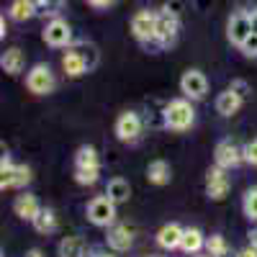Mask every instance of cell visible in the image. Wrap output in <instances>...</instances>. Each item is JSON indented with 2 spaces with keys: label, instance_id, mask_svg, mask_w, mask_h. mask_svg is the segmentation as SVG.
<instances>
[{
  "label": "cell",
  "instance_id": "obj_42",
  "mask_svg": "<svg viewBox=\"0 0 257 257\" xmlns=\"http://www.w3.org/2000/svg\"><path fill=\"white\" fill-rule=\"evenodd\" d=\"M252 29H254V34H257V11H252Z\"/></svg>",
  "mask_w": 257,
  "mask_h": 257
},
{
  "label": "cell",
  "instance_id": "obj_6",
  "mask_svg": "<svg viewBox=\"0 0 257 257\" xmlns=\"http://www.w3.org/2000/svg\"><path fill=\"white\" fill-rule=\"evenodd\" d=\"M113 132H116L118 142L134 144L142 137V132H144V121H142V116L137 111H123V113H118V118L113 123Z\"/></svg>",
  "mask_w": 257,
  "mask_h": 257
},
{
  "label": "cell",
  "instance_id": "obj_43",
  "mask_svg": "<svg viewBox=\"0 0 257 257\" xmlns=\"http://www.w3.org/2000/svg\"><path fill=\"white\" fill-rule=\"evenodd\" d=\"M193 257H211L208 252H201V254H193Z\"/></svg>",
  "mask_w": 257,
  "mask_h": 257
},
{
  "label": "cell",
  "instance_id": "obj_7",
  "mask_svg": "<svg viewBox=\"0 0 257 257\" xmlns=\"http://www.w3.org/2000/svg\"><path fill=\"white\" fill-rule=\"evenodd\" d=\"M178 34H180V16L173 13L170 8H162L157 13V41H160V47L162 49L173 47L178 41Z\"/></svg>",
  "mask_w": 257,
  "mask_h": 257
},
{
  "label": "cell",
  "instance_id": "obj_15",
  "mask_svg": "<svg viewBox=\"0 0 257 257\" xmlns=\"http://www.w3.org/2000/svg\"><path fill=\"white\" fill-rule=\"evenodd\" d=\"M183 234H185V229L180 226V224H165L160 231H157V244L162 247V249H167V252H173V249H180V242H183Z\"/></svg>",
  "mask_w": 257,
  "mask_h": 257
},
{
  "label": "cell",
  "instance_id": "obj_13",
  "mask_svg": "<svg viewBox=\"0 0 257 257\" xmlns=\"http://www.w3.org/2000/svg\"><path fill=\"white\" fill-rule=\"evenodd\" d=\"M105 244L113 252H126L134 244V234L126 224H113V226H108V234H105Z\"/></svg>",
  "mask_w": 257,
  "mask_h": 257
},
{
  "label": "cell",
  "instance_id": "obj_20",
  "mask_svg": "<svg viewBox=\"0 0 257 257\" xmlns=\"http://www.w3.org/2000/svg\"><path fill=\"white\" fill-rule=\"evenodd\" d=\"M57 252H59V257H88L90 254V249H88L82 237H64L59 242Z\"/></svg>",
  "mask_w": 257,
  "mask_h": 257
},
{
  "label": "cell",
  "instance_id": "obj_28",
  "mask_svg": "<svg viewBox=\"0 0 257 257\" xmlns=\"http://www.w3.org/2000/svg\"><path fill=\"white\" fill-rule=\"evenodd\" d=\"M229 247V242L221 237V234H211V237H206V252L211 254V257H216L219 252H224Z\"/></svg>",
  "mask_w": 257,
  "mask_h": 257
},
{
  "label": "cell",
  "instance_id": "obj_24",
  "mask_svg": "<svg viewBox=\"0 0 257 257\" xmlns=\"http://www.w3.org/2000/svg\"><path fill=\"white\" fill-rule=\"evenodd\" d=\"M31 224H34V229H36L39 234H52V231L57 229V213H54L52 208H41L39 216H36Z\"/></svg>",
  "mask_w": 257,
  "mask_h": 257
},
{
  "label": "cell",
  "instance_id": "obj_23",
  "mask_svg": "<svg viewBox=\"0 0 257 257\" xmlns=\"http://www.w3.org/2000/svg\"><path fill=\"white\" fill-rule=\"evenodd\" d=\"M206 247V237H203V231L196 229V226H190L185 229L183 234V242H180V249L185 254H201V249Z\"/></svg>",
  "mask_w": 257,
  "mask_h": 257
},
{
  "label": "cell",
  "instance_id": "obj_38",
  "mask_svg": "<svg viewBox=\"0 0 257 257\" xmlns=\"http://www.w3.org/2000/svg\"><path fill=\"white\" fill-rule=\"evenodd\" d=\"M249 244L257 249V229H252V231H249Z\"/></svg>",
  "mask_w": 257,
  "mask_h": 257
},
{
  "label": "cell",
  "instance_id": "obj_41",
  "mask_svg": "<svg viewBox=\"0 0 257 257\" xmlns=\"http://www.w3.org/2000/svg\"><path fill=\"white\" fill-rule=\"evenodd\" d=\"M8 34V26H6V18H0V36Z\"/></svg>",
  "mask_w": 257,
  "mask_h": 257
},
{
  "label": "cell",
  "instance_id": "obj_26",
  "mask_svg": "<svg viewBox=\"0 0 257 257\" xmlns=\"http://www.w3.org/2000/svg\"><path fill=\"white\" fill-rule=\"evenodd\" d=\"M75 47H77V52L82 54L85 64H88V70H95V67H98V62H100L98 47H95V44H90V41H77Z\"/></svg>",
  "mask_w": 257,
  "mask_h": 257
},
{
  "label": "cell",
  "instance_id": "obj_34",
  "mask_svg": "<svg viewBox=\"0 0 257 257\" xmlns=\"http://www.w3.org/2000/svg\"><path fill=\"white\" fill-rule=\"evenodd\" d=\"M237 257H257V249H254L252 244H247V247L237 249Z\"/></svg>",
  "mask_w": 257,
  "mask_h": 257
},
{
  "label": "cell",
  "instance_id": "obj_27",
  "mask_svg": "<svg viewBox=\"0 0 257 257\" xmlns=\"http://www.w3.org/2000/svg\"><path fill=\"white\" fill-rule=\"evenodd\" d=\"M242 211L249 221H257V185L249 188L244 196H242Z\"/></svg>",
  "mask_w": 257,
  "mask_h": 257
},
{
  "label": "cell",
  "instance_id": "obj_16",
  "mask_svg": "<svg viewBox=\"0 0 257 257\" xmlns=\"http://www.w3.org/2000/svg\"><path fill=\"white\" fill-rule=\"evenodd\" d=\"M62 70H64V75H67V77H80V75H85V72H90L75 44L64 52V57H62Z\"/></svg>",
  "mask_w": 257,
  "mask_h": 257
},
{
  "label": "cell",
  "instance_id": "obj_31",
  "mask_svg": "<svg viewBox=\"0 0 257 257\" xmlns=\"http://www.w3.org/2000/svg\"><path fill=\"white\" fill-rule=\"evenodd\" d=\"M242 152H244V162L252 165V167H257V139L247 142V144L242 147Z\"/></svg>",
  "mask_w": 257,
  "mask_h": 257
},
{
  "label": "cell",
  "instance_id": "obj_4",
  "mask_svg": "<svg viewBox=\"0 0 257 257\" xmlns=\"http://www.w3.org/2000/svg\"><path fill=\"white\" fill-rule=\"evenodd\" d=\"M85 213H88V221H90L93 226L108 229V226L116 224V203L105 196V193H103V196H95V198L88 203Z\"/></svg>",
  "mask_w": 257,
  "mask_h": 257
},
{
  "label": "cell",
  "instance_id": "obj_30",
  "mask_svg": "<svg viewBox=\"0 0 257 257\" xmlns=\"http://www.w3.org/2000/svg\"><path fill=\"white\" fill-rule=\"evenodd\" d=\"M229 90H234V93H237V95H239L242 100H247V98H249V93H252L249 82H247V80H239V77L229 82Z\"/></svg>",
  "mask_w": 257,
  "mask_h": 257
},
{
  "label": "cell",
  "instance_id": "obj_35",
  "mask_svg": "<svg viewBox=\"0 0 257 257\" xmlns=\"http://www.w3.org/2000/svg\"><path fill=\"white\" fill-rule=\"evenodd\" d=\"M88 3H90L93 8H98V11H100V8H108V6H113L116 0H88Z\"/></svg>",
  "mask_w": 257,
  "mask_h": 257
},
{
  "label": "cell",
  "instance_id": "obj_8",
  "mask_svg": "<svg viewBox=\"0 0 257 257\" xmlns=\"http://www.w3.org/2000/svg\"><path fill=\"white\" fill-rule=\"evenodd\" d=\"M44 41L54 49H70L75 44L72 39V26L64 18H52L49 24L44 26Z\"/></svg>",
  "mask_w": 257,
  "mask_h": 257
},
{
  "label": "cell",
  "instance_id": "obj_36",
  "mask_svg": "<svg viewBox=\"0 0 257 257\" xmlns=\"http://www.w3.org/2000/svg\"><path fill=\"white\" fill-rule=\"evenodd\" d=\"M31 6H34L36 16H44V8H47V0H31Z\"/></svg>",
  "mask_w": 257,
  "mask_h": 257
},
{
  "label": "cell",
  "instance_id": "obj_10",
  "mask_svg": "<svg viewBox=\"0 0 257 257\" xmlns=\"http://www.w3.org/2000/svg\"><path fill=\"white\" fill-rule=\"evenodd\" d=\"M213 162H216V167H221V170H234L237 165L244 162V152H242V147L237 142L221 139L216 144V149H213Z\"/></svg>",
  "mask_w": 257,
  "mask_h": 257
},
{
  "label": "cell",
  "instance_id": "obj_1",
  "mask_svg": "<svg viewBox=\"0 0 257 257\" xmlns=\"http://www.w3.org/2000/svg\"><path fill=\"white\" fill-rule=\"evenodd\" d=\"M162 121L170 132H188V128L196 123V108H193V100L188 98H175L170 100L162 108Z\"/></svg>",
  "mask_w": 257,
  "mask_h": 257
},
{
  "label": "cell",
  "instance_id": "obj_17",
  "mask_svg": "<svg viewBox=\"0 0 257 257\" xmlns=\"http://www.w3.org/2000/svg\"><path fill=\"white\" fill-rule=\"evenodd\" d=\"M0 67H3L8 75H21L24 67H26V54L18 47H11V49L3 52V57H0Z\"/></svg>",
  "mask_w": 257,
  "mask_h": 257
},
{
  "label": "cell",
  "instance_id": "obj_18",
  "mask_svg": "<svg viewBox=\"0 0 257 257\" xmlns=\"http://www.w3.org/2000/svg\"><path fill=\"white\" fill-rule=\"evenodd\" d=\"M75 170H100V157L93 144H82L75 152Z\"/></svg>",
  "mask_w": 257,
  "mask_h": 257
},
{
  "label": "cell",
  "instance_id": "obj_40",
  "mask_svg": "<svg viewBox=\"0 0 257 257\" xmlns=\"http://www.w3.org/2000/svg\"><path fill=\"white\" fill-rule=\"evenodd\" d=\"M26 257H44V252H41V249H29Z\"/></svg>",
  "mask_w": 257,
  "mask_h": 257
},
{
  "label": "cell",
  "instance_id": "obj_37",
  "mask_svg": "<svg viewBox=\"0 0 257 257\" xmlns=\"http://www.w3.org/2000/svg\"><path fill=\"white\" fill-rule=\"evenodd\" d=\"M88 257H113L108 249H103V247H95V249H90V254Z\"/></svg>",
  "mask_w": 257,
  "mask_h": 257
},
{
  "label": "cell",
  "instance_id": "obj_22",
  "mask_svg": "<svg viewBox=\"0 0 257 257\" xmlns=\"http://www.w3.org/2000/svg\"><path fill=\"white\" fill-rule=\"evenodd\" d=\"M105 196H108L116 206H121V203H126L128 198H132V185H128V180H123V178H113V180H108V185H105Z\"/></svg>",
  "mask_w": 257,
  "mask_h": 257
},
{
  "label": "cell",
  "instance_id": "obj_2",
  "mask_svg": "<svg viewBox=\"0 0 257 257\" xmlns=\"http://www.w3.org/2000/svg\"><path fill=\"white\" fill-rule=\"evenodd\" d=\"M132 34L144 49H149V52L162 49L157 41V13L155 11H147V8L137 11L132 16Z\"/></svg>",
  "mask_w": 257,
  "mask_h": 257
},
{
  "label": "cell",
  "instance_id": "obj_14",
  "mask_svg": "<svg viewBox=\"0 0 257 257\" xmlns=\"http://www.w3.org/2000/svg\"><path fill=\"white\" fill-rule=\"evenodd\" d=\"M44 208L39 203L36 196H31V193H21V196H16L13 201V211H16V216L18 219H24V221H34L39 216V211Z\"/></svg>",
  "mask_w": 257,
  "mask_h": 257
},
{
  "label": "cell",
  "instance_id": "obj_21",
  "mask_svg": "<svg viewBox=\"0 0 257 257\" xmlns=\"http://www.w3.org/2000/svg\"><path fill=\"white\" fill-rule=\"evenodd\" d=\"M170 178H173V170H170L165 160H152L147 165V180L152 185H167Z\"/></svg>",
  "mask_w": 257,
  "mask_h": 257
},
{
  "label": "cell",
  "instance_id": "obj_25",
  "mask_svg": "<svg viewBox=\"0 0 257 257\" xmlns=\"http://www.w3.org/2000/svg\"><path fill=\"white\" fill-rule=\"evenodd\" d=\"M8 16H11L13 21H29V18L36 16V11H34V6H31V0H13L11 8H8Z\"/></svg>",
  "mask_w": 257,
  "mask_h": 257
},
{
  "label": "cell",
  "instance_id": "obj_32",
  "mask_svg": "<svg viewBox=\"0 0 257 257\" xmlns=\"http://www.w3.org/2000/svg\"><path fill=\"white\" fill-rule=\"evenodd\" d=\"M64 3H67V0H47V8H44V16H49V18H59V13H62Z\"/></svg>",
  "mask_w": 257,
  "mask_h": 257
},
{
  "label": "cell",
  "instance_id": "obj_9",
  "mask_svg": "<svg viewBox=\"0 0 257 257\" xmlns=\"http://www.w3.org/2000/svg\"><path fill=\"white\" fill-rule=\"evenodd\" d=\"M254 29H252V13L247 11H237L231 18H229V24H226V39L231 41L234 47H242L247 36H252Z\"/></svg>",
  "mask_w": 257,
  "mask_h": 257
},
{
  "label": "cell",
  "instance_id": "obj_29",
  "mask_svg": "<svg viewBox=\"0 0 257 257\" xmlns=\"http://www.w3.org/2000/svg\"><path fill=\"white\" fill-rule=\"evenodd\" d=\"M100 178V170H75V180L80 185H95Z\"/></svg>",
  "mask_w": 257,
  "mask_h": 257
},
{
  "label": "cell",
  "instance_id": "obj_19",
  "mask_svg": "<svg viewBox=\"0 0 257 257\" xmlns=\"http://www.w3.org/2000/svg\"><path fill=\"white\" fill-rule=\"evenodd\" d=\"M242 98L234 93V90H224V93H219L216 95V113H221V116H234L239 108H242Z\"/></svg>",
  "mask_w": 257,
  "mask_h": 257
},
{
  "label": "cell",
  "instance_id": "obj_12",
  "mask_svg": "<svg viewBox=\"0 0 257 257\" xmlns=\"http://www.w3.org/2000/svg\"><path fill=\"white\" fill-rule=\"evenodd\" d=\"M229 170H221L213 165L208 173H206V196L211 201H224L231 190V180H229Z\"/></svg>",
  "mask_w": 257,
  "mask_h": 257
},
{
  "label": "cell",
  "instance_id": "obj_33",
  "mask_svg": "<svg viewBox=\"0 0 257 257\" xmlns=\"http://www.w3.org/2000/svg\"><path fill=\"white\" fill-rule=\"evenodd\" d=\"M239 52H242L244 57H257V34L247 36V41L239 47Z\"/></svg>",
  "mask_w": 257,
  "mask_h": 257
},
{
  "label": "cell",
  "instance_id": "obj_11",
  "mask_svg": "<svg viewBox=\"0 0 257 257\" xmlns=\"http://www.w3.org/2000/svg\"><path fill=\"white\" fill-rule=\"evenodd\" d=\"M180 93L188 100H203L208 93V80L201 70H185L180 77Z\"/></svg>",
  "mask_w": 257,
  "mask_h": 257
},
{
  "label": "cell",
  "instance_id": "obj_3",
  "mask_svg": "<svg viewBox=\"0 0 257 257\" xmlns=\"http://www.w3.org/2000/svg\"><path fill=\"white\" fill-rule=\"evenodd\" d=\"M31 183V170L26 165H13L8 155L0 160V188L3 190H21Z\"/></svg>",
  "mask_w": 257,
  "mask_h": 257
},
{
  "label": "cell",
  "instance_id": "obj_5",
  "mask_svg": "<svg viewBox=\"0 0 257 257\" xmlns=\"http://www.w3.org/2000/svg\"><path fill=\"white\" fill-rule=\"evenodd\" d=\"M26 88L34 93V95H49L54 88H57V80H54V72L49 64H34L26 75Z\"/></svg>",
  "mask_w": 257,
  "mask_h": 257
},
{
  "label": "cell",
  "instance_id": "obj_39",
  "mask_svg": "<svg viewBox=\"0 0 257 257\" xmlns=\"http://www.w3.org/2000/svg\"><path fill=\"white\" fill-rule=\"evenodd\" d=\"M216 257H237V252H231V247H226L224 252H219Z\"/></svg>",
  "mask_w": 257,
  "mask_h": 257
}]
</instances>
